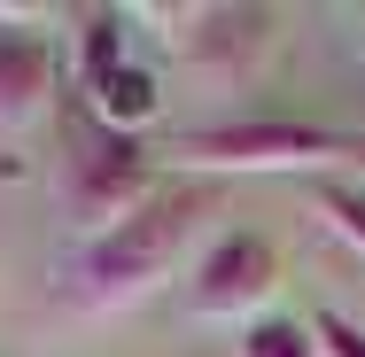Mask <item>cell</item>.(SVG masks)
Listing matches in <instances>:
<instances>
[{
	"mask_svg": "<svg viewBox=\"0 0 365 357\" xmlns=\"http://www.w3.org/2000/svg\"><path fill=\"white\" fill-rule=\"evenodd\" d=\"M311 210L334 225V241H342V249H358V257H365V187H358V179H342V171L311 179Z\"/></svg>",
	"mask_w": 365,
	"mask_h": 357,
	"instance_id": "52a82bcc",
	"label": "cell"
},
{
	"mask_svg": "<svg viewBox=\"0 0 365 357\" xmlns=\"http://www.w3.org/2000/svg\"><path fill=\"white\" fill-rule=\"evenodd\" d=\"M55 93V55L39 31L0 24V125H31Z\"/></svg>",
	"mask_w": 365,
	"mask_h": 357,
	"instance_id": "8992f818",
	"label": "cell"
},
{
	"mask_svg": "<svg viewBox=\"0 0 365 357\" xmlns=\"http://www.w3.org/2000/svg\"><path fill=\"white\" fill-rule=\"evenodd\" d=\"M311 334H319V357H365V326H350L342 311H319Z\"/></svg>",
	"mask_w": 365,
	"mask_h": 357,
	"instance_id": "9c48e42d",
	"label": "cell"
},
{
	"mask_svg": "<svg viewBox=\"0 0 365 357\" xmlns=\"http://www.w3.org/2000/svg\"><path fill=\"white\" fill-rule=\"evenodd\" d=\"M171 163L187 179H225V171H303V179H327V171L350 163V133L303 125V117H225V125L179 133Z\"/></svg>",
	"mask_w": 365,
	"mask_h": 357,
	"instance_id": "7a4b0ae2",
	"label": "cell"
},
{
	"mask_svg": "<svg viewBox=\"0 0 365 357\" xmlns=\"http://www.w3.org/2000/svg\"><path fill=\"white\" fill-rule=\"evenodd\" d=\"M78 93H86V109L109 125V133H140L148 117L163 109V93H155V78L125 55V16H86V31H78Z\"/></svg>",
	"mask_w": 365,
	"mask_h": 357,
	"instance_id": "5b68a950",
	"label": "cell"
},
{
	"mask_svg": "<svg viewBox=\"0 0 365 357\" xmlns=\"http://www.w3.org/2000/svg\"><path fill=\"white\" fill-rule=\"evenodd\" d=\"M233 357H319V334L295 319H257V326H241Z\"/></svg>",
	"mask_w": 365,
	"mask_h": 357,
	"instance_id": "ba28073f",
	"label": "cell"
},
{
	"mask_svg": "<svg viewBox=\"0 0 365 357\" xmlns=\"http://www.w3.org/2000/svg\"><path fill=\"white\" fill-rule=\"evenodd\" d=\"M148 195H155V155L133 133H109L93 109H78L71 117V163H63V225L78 233V249L101 241L109 225H125Z\"/></svg>",
	"mask_w": 365,
	"mask_h": 357,
	"instance_id": "3957f363",
	"label": "cell"
},
{
	"mask_svg": "<svg viewBox=\"0 0 365 357\" xmlns=\"http://www.w3.org/2000/svg\"><path fill=\"white\" fill-rule=\"evenodd\" d=\"M210 217V179H187V187H155L125 225H109L101 241H86L71 257V295L78 311H133L155 287L179 272L195 225Z\"/></svg>",
	"mask_w": 365,
	"mask_h": 357,
	"instance_id": "6da1fadb",
	"label": "cell"
},
{
	"mask_svg": "<svg viewBox=\"0 0 365 357\" xmlns=\"http://www.w3.org/2000/svg\"><path fill=\"white\" fill-rule=\"evenodd\" d=\"M342 171H358V187H365V133H350V163Z\"/></svg>",
	"mask_w": 365,
	"mask_h": 357,
	"instance_id": "30bf717a",
	"label": "cell"
},
{
	"mask_svg": "<svg viewBox=\"0 0 365 357\" xmlns=\"http://www.w3.org/2000/svg\"><path fill=\"white\" fill-rule=\"evenodd\" d=\"M272 295H280V249L264 233H218L187 280L195 319H233V326L272 319Z\"/></svg>",
	"mask_w": 365,
	"mask_h": 357,
	"instance_id": "277c9868",
	"label": "cell"
}]
</instances>
